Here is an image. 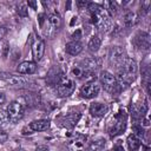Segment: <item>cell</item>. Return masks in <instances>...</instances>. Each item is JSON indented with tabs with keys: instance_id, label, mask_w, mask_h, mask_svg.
<instances>
[{
	"instance_id": "7c38bea8",
	"label": "cell",
	"mask_w": 151,
	"mask_h": 151,
	"mask_svg": "<svg viewBox=\"0 0 151 151\" xmlns=\"http://www.w3.org/2000/svg\"><path fill=\"white\" fill-rule=\"evenodd\" d=\"M44 52H45V41L40 38L35 39L34 42L32 44V53L34 60L35 61L41 60V58L44 57Z\"/></svg>"
},
{
	"instance_id": "9c48e42d",
	"label": "cell",
	"mask_w": 151,
	"mask_h": 151,
	"mask_svg": "<svg viewBox=\"0 0 151 151\" xmlns=\"http://www.w3.org/2000/svg\"><path fill=\"white\" fill-rule=\"evenodd\" d=\"M50 127V120L48 119H39V120H33L29 123V125L25 126L22 129V133L26 134L27 131L32 132H39V131H45Z\"/></svg>"
},
{
	"instance_id": "277c9868",
	"label": "cell",
	"mask_w": 151,
	"mask_h": 151,
	"mask_svg": "<svg viewBox=\"0 0 151 151\" xmlns=\"http://www.w3.org/2000/svg\"><path fill=\"white\" fill-rule=\"evenodd\" d=\"M6 112H7V116H8V119H9L11 123H18L24 117L25 107L20 101L15 100V101H12L7 106Z\"/></svg>"
},
{
	"instance_id": "5bb4252c",
	"label": "cell",
	"mask_w": 151,
	"mask_h": 151,
	"mask_svg": "<svg viewBox=\"0 0 151 151\" xmlns=\"http://www.w3.org/2000/svg\"><path fill=\"white\" fill-rule=\"evenodd\" d=\"M79 118H80V113H79V112L68 113V114H66V116L63 117V119H61V123H63V124H61V125L65 126V127H67V129H72V127L78 123Z\"/></svg>"
},
{
	"instance_id": "8fae6325",
	"label": "cell",
	"mask_w": 151,
	"mask_h": 151,
	"mask_svg": "<svg viewBox=\"0 0 151 151\" xmlns=\"http://www.w3.org/2000/svg\"><path fill=\"white\" fill-rule=\"evenodd\" d=\"M98 93H99V85H97L96 83H88V84L81 86V88H80L81 97L87 98V99L97 97Z\"/></svg>"
},
{
	"instance_id": "4dcf8cb0",
	"label": "cell",
	"mask_w": 151,
	"mask_h": 151,
	"mask_svg": "<svg viewBox=\"0 0 151 151\" xmlns=\"http://www.w3.org/2000/svg\"><path fill=\"white\" fill-rule=\"evenodd\" d=\"M5 99H6V98H5V94H4V92H1V91H0V105H1V104L5 101Z\"/></svg>"
},
{
	"instance_id": "4fadbf2b",
	"label": "cell",
	"mask_w": 151,
	"mask_h": 151,
	"mask_svg": "<svg viewBox=\"0 0 151 151\" xmlns=\"http://www.w3.org/2000/svg\"><path fill=\"white\" fill-rule=\"evenodd\" d=\"M37 70V64L34 61H22L18 65L17 71L21 74H33Z\"/></svg>"
},
{
	"instance_id": "83f0119b",
	"label": "cell",
	"mask_w": 151,
	"mask_h": 151,
	"mask_svg": "<svg viewBox=\"0 0 151 151\" xmlns=\"http://www.w3.org/2000/svg\"><path fill=\"white\" fill-rule=\"evenodd\" d=\"M112 151H125L124 150V147H123V145L122 144H116L114 146H113V149H112Z\"/></svg>"
},
{
	"instance_id": "4316f807",
	"label": "cell",
	"mask_w": 151,
	"mask_h": 151,
	"mask_svg": "<svg viewBox=\"0 0 151 151\" xmlns=\"http://www.w3.org/2000/svg\"><path fill=\"white\" fill-rule=\"evenodd\" d=\"M79 37H80V31H77V32H74V33L72 34V39H73L72 41H78V40L80 39Z\"/></svg>"
},
{
	"instance_id": "603a6c76",
	"label": "cell",
	"mask_w": 151,
	"mask_h": 151,
	"mask_svg": "<svg viewBox=\"0 0 151 151\" xmlns=\"http://www.w3.org/2000/svg\"><path fill=\"white\" fill-rule=\"evenodd\" d=\"M8 123H9V119H8L7 112H6V111L0 110V129L5 127V126H6Z\"/></svg>"
},
{
	"instance_id": "7a4b0ae2",
	"label": "cell",
	"mask_w": 151,
	"mask_h": 151,
	"mask_svg": "<svg viewBox=\"0 0 151 151\" xmlns=\"http://www.w3.org/2000/svg\"><path fill=\"white\" fill-rule=\"evenodd\" d=\"M87 9L91 13V21L99 31H106L110 27V19L111 17L104 9L103 6L93 2H88Z\"/></svg>"
},
{
	"instance_id": "d6a6232c",
	"label": "cell",
	"mask_w": 151,
	"mask_h": 151,
	"mask_svg": "<svg viewBox=\"0 0 151 151\" xmlns=\"http://www.w3.org/2000/svg\"><path fill=\"white\" fill-rule=\"evenodd\" d=\"M13 151H25L24 149H21V147H19V149H14Z\"/></svg>"
},
{
	"instance_id": "1f68e13d",
	"label": "cell",
	"mask_w": 151,
	"mask_h": 151,
	"mask_svg": "<svg viewBox=\"0 0 151 151\" xmlns=\"http://www.w3.org/2000/svg\"><path fill=\"white\" fill-rule=\"evenodd\" d=\"M88 2L87 1H78V6H87Z\"/></svg>"
},
{
	"instance_id": "484cf974",
	"label": "cell",
	"mask_w": 151,
	"mask_h": 151,
	"mask_svg": "<svg viewBox=\"0 0 151 151\" xmlns=\"http://www.w3.org/2000/svg\"><path fill=\"white\" fill-rule=\"evenodd\" d=\"M6 33H7L6 27H5V26H0V40L6 35Z\"/></svg>"
},
{
	"instance_id": "7402d4cb",
	"label": "cell",
	"mask_w": 151,
	"mask_h": 151,
	"mask_svg": "<svg viewBox=\"0 0 151 151\" xmlns=\"http://www.w3.org/2000/svg\"><path fill=\"white\" fill-rule=\"evenodd\" d=\"M103 7H104V9L107 12V14H109L110 17H113V15L117 14L118 8H117L116 2H113V1H105L104 5H103Z\"/></svg>"
},
{
	"instance_id": "3957f363",
	"label": "cell",
	"mask_w": 151,
	"mask_h": 151,
	"mask_svg": "<svg viewBox=\"0 0 151 151\" xmlns=\"http://www.w3.org/2000/svg\"><path fill=\"white\" fill-rule=\"evenodd\" d=\"M126 123H127V114L124 110H119V112L113 117L112 124L109 129L110 136L111 137H116L122 134L125 129H126Z\"/></svg>"
},
{
	"instance_id": "ba28073f",
	"label": "cell",
	"mask_w": 151,
	"mask_h": 151,
	"mask_svg": "<svg viewBox=\"0 0 151 151\" xmlns=\"http://www.w3.org/2000/svg\"><path fill=\"white\" fill-rule=\"evenodd\" d=\"M74 87H76V84L72 79L70 78H63L58 86H57V92H58V96L59 97H67L70 96L73 91H74Z\"/></svg>"
},
{
	"instance_id": "8992f818",
	"label": "cell",
	"mask_w": 151,
	"mask_h": 151,
	"mask_svg": "<svg viewBox=\"0 0 151 151\" xmlns=\"http://www.w3.org/2000/svg\"><path fill=\"white\" fill-rule=\"evenodd\" d=\"M126 59V54H125V51L124 48H122L120 46H113L110 48V52H109V60H110V64L114 67H119L124 60Z\"/></svg>"
},
{
	"instance_id": "d4e9b609",
	"label": "cell",
	"mask_w": 151,
	"mask_h": 151,
	"mask_svg": "<svg viewBox=\"0 0 151 151\" xmlns=\"http://www.w3.org/2000/svg\"><path fill=\"white\" fill-rule=\"evenodd\" d=\"M7 138H8V136H7V133L0 130V144H2V143H5V142L7 140Z\"/></svg>"
},
{
	"instance_id": "e0dca14e",
	"label": "cell",
	"mask_w": 151,
	"mask_h": 151,
	"mask_svg": "<svg viewBox=\"0 0 151 151\" xmlns=\"http://www.w3.org/2000/svg\"><path fill=\"white\" fill-rule=\"evenodd\" d=\"M123 21H124V25L126 27H132L134 26L137 22H138V14L136 12H132V11H129L124 14L123 17Z\"/></svg>"
},
{
	"instance_id": "6da1fadb",
	"label": "cell",
	"mask_w": 151,
	"mask_h": 151,
	"mask_svg": "<svg viewBox=\"0 0 151 151\" xmlns=\"http://www.w3.org/2000/svg\"><path fill=\"white\" fill-rule=\"evenodd\" d=\"M137 63L131 59V58H126L124 60V63L118 67V72H117V84L123 86H129L137 77Z\"/></svg>"
},
{
	"instance_id": "cb8c5ba5",
	"label": "cell",
	"mask_w": 151,
	"mask_h": 151,
	"mask_svg": "<svg viewBox=\"0 0 151 151\" xmlns=\"http://www.w3.org/2000/svg\"><path fill=\"white\" fill-rule=\"evenodd\" d=\"M18 13H19V14H21L22 17H26V15H27L26 6H25V5H20V6L18 7Z\"/></svg>"
},
{
	"instance_id": "44dd1931",
	"label": "cell",
	"mask_w": 151,
	"mask_h": 151,
	"mask_svg": "<svg viewBox=\"0 0 151 151\" xmlns=\"http://www.w3.org/2000/svg\"><path fill=\"white\" fill-rule=\"evenodd\" d=\"M100 45H101V39H100L98 35H94V37H92V38L90 39L87 46H88V50H90V51L97 52V51L99 50Z\"/></svg>"
},
{
	"instance_id": "ac0fdd59",
	"label": "cell",
	"mask_w": 151,
	"mask_h": 151,
	"mask_svg": "<svg viewBox=\"0 0 151 151\" xmlns=\"http://www.w3.org/2000/svg\"><path fill=\"white\" fill-rule=\"evenodd\" d=\"M48 24H50L51 28H52L54 32H57V31L59 29V27L61 26L60 15H59L58 13H52V14H50V17H48Z\"/></svg>"
},
{
	"instance_id": "30bf717a",
	"label": "cell",
	"mask_w": 151,
	"mask_h": 151,
	"mask_svg": "<svg viewBox=\"0 0 151 151\" xmlns=\"http://www.w3.org/2000/svg\"><path fill=\"white\" fill-rule=\"evenodd\" d=\"M133 44L142 51H149L150 48V34L146 32H138L134 35Z\"/></svg>"
},
{
	"instance_id": "f546056e",
	"label": "cell",
	"mask_w": 151,
	"mask_h": 151,
	"mask_svg": "<svg viewBox=\"0 0 151 151\" xmlns=\"http://www.w3.org/2000/svg\"><path fill=\"white\" fill-rule=\"evenodd\" d=\"M35 151H48V147L47 146H39V147H37V150Z\"/></svg>"
},
{
	"instance_id": "2e32d148",
	"label": "cell",
	"mask_w": 151,
	"mask_h": 151,
	"mask_svg": "<svg viewBox=\"0 0 151 151\" xmlns=\"http://www.w3.org/2000/svg\"><path fill=\"white\" fill-rule=\"evenodd\" d=\"M65 50L70 55H78L83 51V45L79 41H70L66 44Z\"/></svg>"
},
{
	"instance_id": "ffe728a7",
	"label": "cell",
	"mask_w": 151,
	"mask_h": 151,
	"mask_svg": "<svg viewBox=\"0 0 151 151\" xmlns=\"http://www.w3.org/2000/svg\"><path fill=\"white\" fill-rule=\"evenodd\" d=\"M105 147H106L105 140L104 139H97L90 144L87 151H105Z\"/></svg>"
},
{
	"instance_id": "d6986e66",
	"label": "cell",
	"mask_w": 151,
	"mask_h": 151,
	"mask_svg": "<svg viewBox=\"0 0 151 151\" xmlns=\"http://www.w3.org/2000/svg\"><path fill=\"white\" fill-rule=\"evenodd\" d=\"M127 145H129V149L131 150V151H137L138 149H139V146H140V138H138L137 136H134L133 133L132 134H130L129 137H127Z\"/></svg>"
},
{
	"instance_id": "f1b7e54d",
	"label": "cell",
	"mask_w": 151,
	"mask_h": 151,
	"mask_svg": "<svg viewBox=\"0 0 151 151\" xmlns=\"http://www.w3.org/2000/svg\"><path fill=\"white\" fill-rule=\"evenodd\" d=\"M28 6H31L33 9H37V2L35 1H28V4H27Z\"/></svg>"
},
{
	"instance_id": "5b68a950",
	"label": "cell",
	"mask_w": 151,
	"mask_h": 151,
	"mask_svg": "<svg viewBox=\"0 0 151 151\" xmlns=\"http://www.w3.org/2000/svg\"><path fill=\"white\" fill-rule=\"evenodd\" d=\"M0 80L5 81L9 86H15V87L26 86L32 83V80L24 78L22 76H15V74H11V73H0Z\"/></svg>"
},
{
	"instance_id": "52a82bcc",
	"label": "cell",
	"mask_w": 151,
	"mask_h": 151,
	"mask_svg": "<svg viewBox=\"0 0 151 151\" xmlns=\"http://www.w3.org/2000/svg\"><path fill=\"white\" fill-rule=\"evenodd\" d=\"M99 80H100V84H101L103 88L105 91H107V92H113L117 88V86H118L117 80H116V77L112 73L107 72V71H103L100 73Z\"/></svg>"
},
{
	"instance_id": "9a60e30c",
	"label": "cell",
	"mask_w": 151,
	"mask_h": 151,
	"mask_svg": "<svg viewBox=\"0 0 151 151\" xmlns=\"http://www.w3.org/2000/svg\"><path fill=\"white\" fill-rule=\"evenodd\" d=\"M107 111V106L103 103H92L90 105V113L93 117H103Z\"/></svg>"
}]
</instances>
